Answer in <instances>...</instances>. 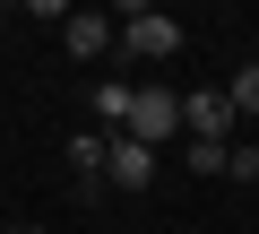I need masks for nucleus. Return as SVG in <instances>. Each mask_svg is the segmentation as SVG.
<instances>
[{"label":"nucleus","mask_w":259,"mask_h":234,"mask_svg":"<svg viewBox=\"0 0 259 234\" xmlns=\"http://www.w3.org/2000/svg\"><path fill=\"white\" fill-rule=\"evenodd\" d=\"M173 130H182V95H173V87H139V95H130V130H121V139L164 148Z\"/></svg>","instance_id":"1"},{"label":"nucleus","mask_w":259,"mask_h":234,"mask_svg":"<svg viewBox=\"0 0 259 234\" xmlns=\"http://www.w3.org/2000/svg\"><path fill=\"white\" fill-rule=\"evenodd\" d=\"M233 122H242V113H233V95H225V87H190V95H182V130H190V139L233 148Z\"/></svg>","instance_id":"2"},{"label":"nucleus","mask_w":259,"mask_h":234,"mask_svg":"<svg viewBox=\"0 0 259 234\" xmlns=\"http://www.w3.org/2000/svg\"><path fill=\"white\" fill-rule=\"evenodd\" d=\"M121 52H130V61H173V52H182V18L130 9V18H121Z\"/></svg>","instance_id":"3"},{"label":"nucleus","mask_w":259,"mask_h":234,"mask_svg":"<svg viewBox=\"0 0 259 234\" xmlns=\"http://www.w3.org/2000/svg\"><path fill=\"white\" fill-rule=\"evenodd\" d=\"M61 44H69L78 61H104V52L121 44V18H104V9H61Z\"/></svg>","instance_id":"4"},{"label":"nucleus","mask_w":259,"mask_h":234,"mask_svg":"<svg viewBox=\"0 0 259 234\" xmlns=\"http://www.w3.org/2000/svg\"><path fill=\"white\" fill-rule=\"evenodd\" d=\"M61 156H69V174H78V199H95V191H104V156H112V139L87 122V130L61 139Z\"/></svg>","instance_id":"5"},{"label":"nucleus","mask_w":259,"mask_h":234,"mask_svg":"<svg viewBox=\"0 0 259 234\" xmlns=\"http://www.w3.org/2000/svg\"><path fill=\"white\" fill-rule=\"evenodd\" d=\"M104 182H121V191H147V182H156V148H139V139H112V156H104Z\"/></svg>","instance_id":"6"},{"label":"nucleus","mask_w":259,"mask_h":234,"mask_svg":"<svg viewBox=\"0 0 259 234\" xmlns=\"http://www.w3.org/2000/svg\"><path fill=\"white\" fill-rule=\"evenodd\" d=\"M130 95H139V87H121V78H95V87H87V113H95V130H104V139L130 130Z\"/></svg>","instance_id":"7"},{"label":"nucleus","mask_w":259,"mask_h":234,"mask_svg":"<svg viewBox=\"0 0 259 234\" xmlns=\"http://www.w3.org/2000/svg\"><path fill=\"white\" fill-rule=\"evenodd\" d=\"M225 95H233V113H242V122H259V61H242V70L225 78Z\"/></svg>","instance_id":"8"},{"label":"nucleus","mask_w":259,"mask_h":234,"mask_svg":"<svg viewBox=\"0 0 259 234\" xmlns=\"http://www.w3.org/2000/svg\"><path fill=\"white\" fill-rule=\"evenodd\" d=\"M225 174H233V182H259V139H242V148L225 156Z\"/></svg>","instance_id":"9"},{"label":"nucleus","mask_w":259,"mask_h":234,"mask_svg":"<svg viewBox=\"0 0 259 234\" xmlns=\"http://www.w3.org/2000/svg\"><path fill=\"white\" fill-rule=\"evenodd\" d=\"M225 156H233V148H207V139H190V174H225Z\"/></svg>","instance_id":"10"}]
</instances>
